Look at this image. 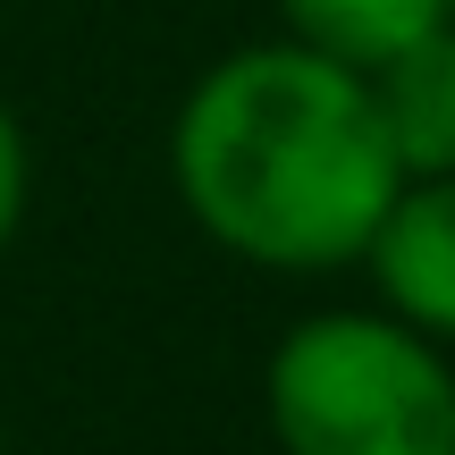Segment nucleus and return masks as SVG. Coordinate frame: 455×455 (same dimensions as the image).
Wrapping results in <instances>:
<instances>
[{
  "label": "nucleus",
  "instance_id": "1",
  "mask_svg": "<svg viewBox=\"0 0 455 455\" xmlns=\"http://www.w3.org/2000/svg\"><path fill=\"white\" fill-rule=\"evenodd\" d=\"M169 178L220 253L304 278L363 261L405 169L388 152L371 76L278 34L186 84L169 118Z\"/></svg>",
  "mask_w": 455,
  "mask_h": 455
},
{
  "label": "nucleus",
  "instance_id": "2",
  "mask_svg": "<svg viewBox=\"0 0 455 455\" xmlns=\"http://www.w3.org/2000/svg\"><path fill=\"white\" fill-rule=\"evenodd\" d=\"M278 455H455V363L396 312H312L261 371Z\"/></svg>",
  "mask_w": 455,
  "mask_h": 455
},
{
  "label": "nucleus",
  "instance_id": "3",
  "mask_svg": "<svg viewBox=\"0 0 455 455\" xmlns=\"http://www.w3.org/2000/svg\"><path fill=\"white\" fill-rule=\"evenodd\" d=\"M363 270L379 287V312L455 346V169L396 186V203L379 212L371 244H363Z\"/></svg>",
  "mask_w": 455,
  "mask_h": 455
},
{
  "label": "nucleus",
  "instance_id": "4",
  "mask_svg": "<svg viewBox=\"0 0 455 455\" xmlns=\"http://www.w3.org/2000/svg\"><path fill=\"white\" fill-rule=\"evenodd\" d=\"M371 101H379L396 169L405 178H447L455 169V17L371 68Z\"/></svg>",
  "mask_w": 455,
  "mask_h": 455
},
{
  "label": "nucleus",
  "instance_id": "5",
  "mask_svg": "<svg viewBox=\"0 0 455 455\" xmlns=\"http://www.w3.org/2000/svg\"><path fill=\"white\" fill-rule=\"evenodd\" d=\"M278 26L371 76L379 60H396L430 26H447V0H278Z\"/></svg>",
  "mask_w": 455,
  "mask_h": 455
},
{
  "label": "nucleus",
  "instance_id": "6",
  "mask_svg": "<svg viewBox=\"0 0 455 455\" xmlns=\"http://www.w3.org/2000/svg\"><path fill=\"white\" fill-rule=\"evenodd\" d=\"M26 195H34V152H26L17 110L0 101V253H9V236L26 228Z\"/></svg>",
  "mask_w": 455,
  "mask_h": 455
},
{
  "label": "nucleus",
  "instance_id": "7",
  "mask_svg": "<svg viewBox=\"0 0 455 455\" xmlns=\"http://www.w3.org/2000/svg\"><path fill=\"white\" fill-rule=\"evenodd\" d=\"M0 455H9V439H0Z\"/></svg>",
  "mask_w": 455,
  "mask_h": 455
},
{
  "label": "nucleus",
  "instance_id": "8",
  "mask_svg": "<svg viewBox=\"0 0 455 455\" xmlns=\"http://www.w3.org/2000/svg\"><path fill=\"white\" fill-rule=\"evenodd\" d=\"M447 17H455V0H447Z\"/></svg>",
  "mask_w": 455,
  "mask_h": 455
}]
</instances>
